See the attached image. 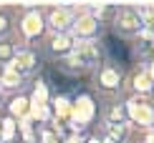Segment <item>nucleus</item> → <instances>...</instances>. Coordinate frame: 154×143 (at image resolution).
Returning a JSON list of instances; mask_svg holds the SVG:
<instances>
[{"instance_id":"obj_1","label":"nucleus","mask_w":154,"mask_h":143,"mask_svg":"<svg viewBox=\"0 0 154 143\" xmlns=\"http://www.w3.org/2000/svg\"><path fill=\"white\" fill-rule=\"evenodd\" d=\"M101 63H104V48H101V43L88 40V43H79L68 58L58 60V66L71 75H83L88 70H96Z\"/></svg>"},{"instance_id":"obj_2","label":"nucleus","mask_w":154,"mask_h":143,"mask_svg":"<svg viewBox=\"0 0 154 143\" xmlns=\"http://www.w3.org/2000/svg\"><path fill=\"white\" fill-rule=\"evenodd\" d=\"M124 83H126V73L114 60H104L94 70V90L101 95H109L111 101L119 98V93L124 90Z\"/></svg>"},{"instance_id":"obj_3","label":"nucleus","mask_w":154,"mask_h":143,"mask_svg":"<svg viewBox=\"0 0 154 143\" xmlns=\"http://www.w3.org/2000/svg\"><path fill=\"white\" fill-rule=\"evenodd\" d=\"M111 30H114V35L121 38V40H137V38H142V33H144L142 10L131 8V5H119V8H114Z\"/></svg>"},{"instance_id":"obj_4","label":"nucleus","mask_w":154,"mask_h":143,"mask_svg":"<svg viewBox=\"0 0 154 143\" xmlns=\"http://www.w3.org/2000/svg\"><path fill=\"white\" fill-rule=\"evenodd\" d=\"M46 20H43V10L41 8H28L15 13V35L20 38L23 45L33 48L35 40H41L46 35Z\"/></svg>"},{"instance_id":"obj_5","label":"nucleus","mask_w":154,"mask_h":143,"mask_svg":"<svg viewBox=\"0 0 154 143\" xmlns=\"http://www.w3.org/2000/svg\"><path fill=\"white\" fill-rule=\"evenodd\" d=\"M124 108H126V118H129L131 128L149 131L154 126V103L149 101V95H129L124 101Z\"/></svg>"},{"instance_id":"obj_6","label":"nucleus","mask_w":154,"mask_h":143,"mask_svg":"<svg viewBox=\"0 0 154 143\" xmlns=\"http://www.w3.org/2000/svg\"><path fill=\"white\" fill-rule=\"evenodd\" d=\"M76 38L71 33H46L41 38V50L46 53V58L51 60H63V58H68L76 50Z\"/></svg>"},{"instance_id":"obj_7","label":"nucleus","mask_w":154,"mask_h":143,"mask_svg":"<svg viewBox=\"0 0 154 143\" xmlns=\"http://www.w3.org/2000/svg\"><path fill=\"white\" fill-rule=\"evenodd\" d=\"M76 8L71 5H51L43 10V20H46L48 33H71L73 20H76Z\"/></svg>"},{"instance_id":"obj_8","label":"nucleus","mask_w":154,"mask_h":143,"mask_svg":"<svg viewBox=\"0 0 154 143\" xmlns=\"http://www.w3.org/2000/svg\"><path fill=\"white\" fill-rule=\"evenodd\" d=\"M101 28H104V23L96 20L88 10H79V13H76V20H73V28H71V35L76 38V43L99 40Z\"/></svg>"},{"instance_id":"obj_9","label":"nucleus","mask_w":154,"mask_h":143,"mask_svg":"<svg viewBox=\"0 0 154 143\" xmlns=\"http://www.w3.org/2000/svg\"><path fill=\"white\" fill-rule=\"evenodd\" d=\"M5 68L28 80V78L38 70V53H35V48H20V50L15 53V58H13Z\"/></svg>"},{"instance_id":"obj_10","label":"nucleus","mask_w":154,"mask_h":143,"mask_svg":"<svg viewBox=\"0 0 154 143\" xmlns=\"http://www.w3.org/2000/svg\"><path fill=\"white\" fill-rule=\"evenodd\" d=\"M152 88H154V83H152V78L149 73H146V68H134L129 75H126V83H124V90H129L131 95H149L152 93Z\"/></svg>"},{"instance_id":"obj_11","label":"nucleus","mask_w":154,"mask_h":143,"mask_svg":"<svg viewBox=\"0 0 154 143\" xmlns=\"http://www.w3.org/2000/svg\"><path fill=\"white\" fill-rule=\"evenodd\" d=\"M25 86H28L25 78L15 75L8 68H0V93H3V95H18V93L25 90Z\"/></svg>"},{"instance_id":"obj_12","label":"nucleus","mask_w":154,"mask_h":143,"mask_svg":"<svg viewBox=\"0 0 154 143\" xmlns=\"http://www.w3.org/2000/svg\"><path fill=\"white\" fill-rule=\"evenodd\" d=\"M5 108H8V113L5 115H10V118H15V121H23V118H28L30 115V95L28 93H18V95H10L8 103H5Z\"/></svg>"},{"instance_id":"obj_13","label":"nucleus","mask_w":154,"mask_h":143,"mask_svg":"<svg viewBox=\"0 0 154 143\" xmlns=\"http://www.w3.org/2000/svg\"><path fill=\"white\" fill-rule=\"evenodd\" d=\"M99 121H101V123H129V118H126V108H124V101H119V98L109 101L106 106H104V110H101Z\"/></svg>"},{"instance_id":"obj_14","label":"nucleus","mask_w":154,"mask_h":143,"mask_svg":"<svg viewBox=\"0 0 154 143\" xmlns=\"http://www.w3.org/2000/svg\"><path fill=\"white\" fill-rule=\"evenodd\" d=\"M20 48H28V45H23L20 38H18L15 33H13L10 38H3V40H0V68L8 66L13 58H15V53H18Z\"/></svg>"},{"instance_id":"obj_15","label":"nucleus","mask_w":154,"mask_h":143,"mask_svg":"<svg viewBox=\"0 0 154 143\" xmlns=\"http://www.w3.org/2000/svg\"><path fill=\"white\" fill-rule=\"evenodd\" d=\"M38 128L33 115H28V118L18 121V143H38Z\"/></svg>"},{"instance_id":"obj_16","label":"nucleus","mask_w":154,"mask_h":143,"mask_svg":"<svg viewBox=\"0 0 154 143\" xmlns=\"http://www.w3.org/2000/svg\"><path fill=\"white\" fill-rule=\"evenodd\" d=\"M0 143H18V121L0 115Z\"/></svg>"},{"instance_id":"obj_17","label":"nucleus","mask_w":154,"mask_h":143,"mask_svg":"<svg viewBox=\"0 0 154 143\" xmlns=\"http://www.w3.org/2000/svg\"><path fill=\"white\" fill-rule=\"evenodd\" d=\"M13 33H15V13L0 8V40L10 38Z\"/></svg>"},{"instance_id":"obj_18","label":"nucleus","mask_w":154,"mask_h":143,"mask_svg":"<svg viewBox=\"0 0 154 143\" xmlns=\"http://www.w3.org/2000/svg\"><path fill=\"white\" fill-rule=\"evenodd\" d=\"M58 133L61 131H51V128L41 126V128H38V143H61L58 141Z\"/></svg>"},{"instance_id":"obj_19","label":"nucleus","mask_w":154,"mask_h":143,"mask_svg":"<svg viewBox=\"0 0 154 143\" xmlns=\"http://www.w3.org/2000/svg\"><path fill=\"white\" fill-rule=\"evenodd\" d=\"M137 143H154V128H149V131H142Z\"/></svg>"},{"instance_id":"obj_20","label":"nucleus","mask_w":154,"mask_h":143,"mask_svg":"<svg viewBox=\"0 0 154 143\" xmlns=\"http://www.w3.org/2000/svg\"><path fill=\"white\" fill-rule=\"evenodd\" d=\"M86 143H101V141H99V133H91V136L86 138Z\"/></svg>"},{"instance_id":"obj_21","label":"nucleus","mask_w":154,"mask_h":143,"mask_svg":"<svg viewBox=\"0 0 154 143\" xmlns=\"http://www.w3.org/2000/svg\"><path fill=\"white\" fill-rule=\"evenodd\" d=\"M146 73H149V78H152V83H154V60L146 66Z\"/></svg>"},{"instance_id":"obj_22","label":"nucleus","mask_w":154,"mask_h":143,"mask_svg":"<svg viewBox=\"0 0 154 143\" xmlns=\"http://www.w3.org/2000/svg\"><path fill=\"white\" fill-rule=\"evenodd\" d=\"M3 103H5V95H3V93H0V106H3Z\"/></svg>"},{"instance_id":"obj_23","label":"nucleus","mask_w":154,"mask_h":143,"mask_svg":"<svg viewBox=\"0 0 154 143\" xmlns=\"http://www.w3.org/2000/svg\"><path fill=\"white\" fill-rule=\"evenodd\" d=\"M152 128H154V126H152Z\"/></svg>"}]
</instances>
